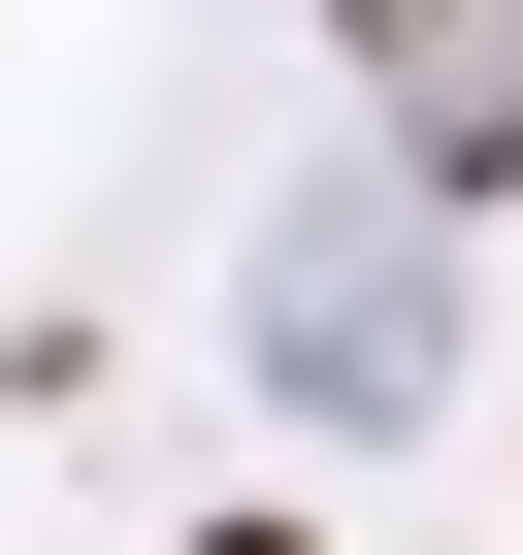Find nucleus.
<instances>
[{"label": "nucleus", "mask_w": 523, "mask_h": 555, "mask_svg": "<svg viewBox=\"0 0 523 555\" xmlns=\"http://www.w3.org/2000/svg\"><path fill=\"white\" fill-rule=\"evenodd\" d=\"M328 34H360V99H393L425 196H523V0H328Z\"/></svg>", "instance_id": "f257e3e1"}, {"label": "nucleus", "mask_w": 523, "mask_h": 555, "mask_svg": "<svg viewBox=\"0 0 523 555\" xmlns=\"http://www.w3.org/2000/svg\"><path fill=\"white\" fill-rule=\"evenodd\" d=\"M196 555H328V522H196Z\"/></svg>", "instance_id": "f03ea898"}]
</instances>
